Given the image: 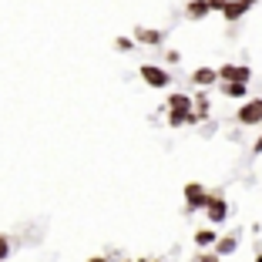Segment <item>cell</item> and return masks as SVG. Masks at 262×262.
<instances>
[{"instance_id":"5bb4252c","label":"cell","mask_w":262,"mask_h":262,"mask_svg":"<svg viewBox=\"0 0 262 262\" xmlns=\"http://www.w3.org/2000/svg\"><path fill=\"white\" fill-rule=\"evenodd\" d=\"M215 239H219V232H215V229H195V246H199V249L215 246Z\"/></svg>"},{"instance_id":"4fadbf2b","label":"cell","mask_w":262,"mask_h":262,"mask_svg":"<svg viewBox=\"0 0 262 262\" xmlns=\"http://www.w3.org/2000/svg\"><path fill=\"white\" fill-rule=\"evenodd\" d=\"M165 111H192V94H168Z\"/></svg>"},{"instance_id":"5b68a950","label":"cell","mask_w":262,"mask_h":262,"mask_svg":"<svg viewBox=\"0 0 262 262\" xmlns=\"http://www.w3.org/2000/svg\"><path fill=\"white\" fill-rule=\"evenodd\" d=\"M205 199H208V188L202 182H188L185 185V208L188 212H202L205 208Z\"/></svg>"},{"instance_id":"8fae6325","label":"cell","mask_w":262,"mask_h":262,"mask_svg":"<svg viewBox=\"0 0 262 262\" xmlns=\"http://www.w3.org/2000/svg\"><path fill=\"white\" fill-rule=\"evenodd\" d=\"M192 111H195V115L202 118V121H205V118H208V111H212V101H208L205 88H199V91L192 94Z\"/></svg>"},{"instance_id":"2e32d148","label":"cell","mask_w":262,"mask_h":262,"mask_svg":"<svg viewBox=\"0 0 262 262\" xmlns=\"http://www.w3.org/2000/svg\"><path fill=\"white\" fill-rule=\"evenodd\" d=\"M115 51H121V54L135 51V37H115Z\"/></svg>"},{"instance_id":"ac0fdd59","label":"cell","mask_w":262,"mask_h":262,"mask_svg":"<svg viewBox=\"0 0 262 262\" xmlns=\"http://www.w3.org/2000/svg\"><path fill=\"white\" fill-rule=\"evenodd\" d=\"M165 61H168V64H178V61H182V54H178V51H168V54H165Z\"/></svg>"},{"instance_id":"52a82bcc","label":"cell","mask_w":262,"mask_h":262,"mask_svg":"<svg viewBox=\"0 0 262 262\" xmlns=\"http://www.w3.org/2000/svg\"><path fill=\"white\" fill-rule=\"evenodd\" d=\"M135 44L162 47L165 44V31H158V27H135Z\"/></svg>"},{"instance_id":"d6986e66","label":"cell","mask_w":262,"mask_h":262,"mask_svg":"<svg viewBox=\"0 0 262 262\" xmlns=\"http://www.w3.org/2000/svg\"><path fill=\"white\" fill-rule=\"evenodd\" d=\"M222 4H225V0H208V10H212V14H219V10H222Z\"/></svg>"},{"instance_id":"30bf717a","label":"cell","mask_w":262,"mask_h":262,"mask_svg":"<svg viewBox=\"0 0 262 262\" xmlns=\"http://www.w3.org/2000/svg\"><path fill=\"white\" fill-rule=\"evenodd\" d=\"M192 84L195 88H212V84H219L215 68H195L192 71Z\"/></svg>"},{"instance_id":"9a60e30c","label":"cell","mask_w":262,"mask_h":262,"mask_svg":"<svg viewBox=\"0 0 262 262\" xmlns=\"http://www.w3.org/2000/svg\"><path fill=\"white\" fill-rule=\"evenodd\" d=\"M10 252H14V242H10V235H4V232H0V262L7 259Z\"/></svg>"},{"instance_id":"603a6c76","label":"cell","mask_w":262,"mask_h":262,"mask_svg":"<svg viewBox=\"0 0 262 262\" xmlns=\"http://www.w3.org/2000/svg\"><path fill=\"white\" fill-rule=\"evenodd\" d=\"M255 262H262V255H255Z\"/></svg>"},{"instance_id":"9c48e42d","label":"cell","mask_w":262,"mask_h":262,"mask_svg":"<svg viewBox=\"0 0 262 262\" xmlns=\"http://www.w3.org/2000/svg\"><path fill=\"white\" fill-rule=\"evenodd\" d=\"M215 255H232L235 249H239V232H229V235H219L215 239Z\"/></svg>"},{"instance_id":"7a4b0ae2","label":"cell","mask_w":262,"mask_h":262,"mask_svg":"<svg viewBox=\"0 0 262 262\" xmlns=\"http://www.w3.org/2000/svg\"><path fill=\"white\" fill-rule=\"evenodd\" d=\"M202 212H205V219L212 225H225V222H229V199H225L222 192H208Z\"/></svg>"},{"instance_id":"ffe728a7","label":"cell","mask_w":262,"mask_h":262,"mask_svg":"<svg viewBox=\"0 0 262 262\" xmlns=\"http://www.w3.org/2000/svg\"><path fill=\"white\" fill-rule=\"evenodd\" d=\"M252 151H255V155H262V135H259V138H255V145H252Z\"/></svg>"},{"instance_id":"6da1fadb","label":"cell","mask_w":262,"mask_h":262,"mask_svg":"<svg viewBox=\"0 0 262 262\" xmlns=\"http://www.w3.org/2000/svg\"><path fill=\"white\" fill-rule=\"evenodd\" d=\"M138 74H141V81H145L148 88H155V91H168L171 88V71L162 68V64H141Z\"/></svg>"},{"instance_id":"3957f363","label":"cell","mask_w":262,"mask_h":262,"mask_svg":"<svg viewBox=\"0 0 262 262\" xmlns=\"http://www.w3.org/2000/svg\"><path fill=\"white\" fill-rule=\"evenodd\" d=\"M235 121H239L242 128H255V124H262V98H246V101H242V108L235 111Z\"/></svg>"},{"instance_id":"e0dca14e","label":"cell","mask_w":262,"mask_h":262,"mask_svg":"<svg viewBox=\"0 0 262 262\" xmlns=\"http://www.w3.org/2000/svg\"><path fill=\"white\" fill-rule=\"evenodd\" d=\"M195 262H222V255H215V252H202Z\"/></svg>"},{"instance_id":"7402d4cb","label":"cell","mask_w":262,"mask_h":262,"mask_svg":"<svg viewBox=\"0 0 262 262\" xmlns=\"http://www.w3.org/2000/svg\"><path fill=\"white\" fill-rule=\"evenodd\" d=\"M135 262H162V259H148V255H141V259H135Z\"/></svg>"},{"instance_id":"7c38bea8","label":"cell","mask_w":262,"mask_h":262,"mask_svg":"<svg viewBox=\"0 0 262 262\" xmlns=\"http://www.w3.org/2000/svg\"><path fill=\"white\" fill-rule=\"evenodd\" d=\"M208 14H212V10H208V0H188L185 4V17L188 20H205Z\"/></svg>"},{"instance_id":"44dd1931","label":"cell","mask_w":262,"mask_h":262,"mask_svg":"<svg viewBox=\"0 0 262 262\" xmlns=\"http://www.w3.org/2000/svg\"><path fill=\"white\" fill-rule=\"evenodd\" d=\"M88 262H111V259H108V255H91Z\"/></svg>"},{"instance_id":"8992f818","label":"cell","mask_w":262,"mask_h":262,"mask_svg":"<svg viewBox=\"0 0 262 262\" xmlns=\"http://www.w3.org/2000/svg\"><path fill=\"white\" fill-rule=\"evenodd\" d=\"M215 77L219 81H252V68H246V64H222V68H215Z\"/></svg>"},{"instance_id":"277c9868","label":"cell","mask_w":262,"mask_h":262,"mask_svg":"<svg viewBox=\"0 0 262 262\" xmlns=\"http://www.w3.org/2000/svg\"><path fill=\"white\" fill-rule=\"evenodd\" d=\"M252 7H255L252 0H225V4H222V10H219V14L225 17V24H239L242 17H246L249 10H252Z\"/></svg>"},{"instance_id":"ba28073f","label":"cell","mask_w":262,"mask_h":262,"mask_svg":"<svg viewBox=\"0 0 262 262\" xmlns=\"http://www.w3.org/2000/svg\"><path fill=\"white\" fill-rule=\"evenodd\" d=\"M219 88H222V94L232 98V101H246L249 98V84L246 81H219Z\"/></svg>"}]
</instances>
